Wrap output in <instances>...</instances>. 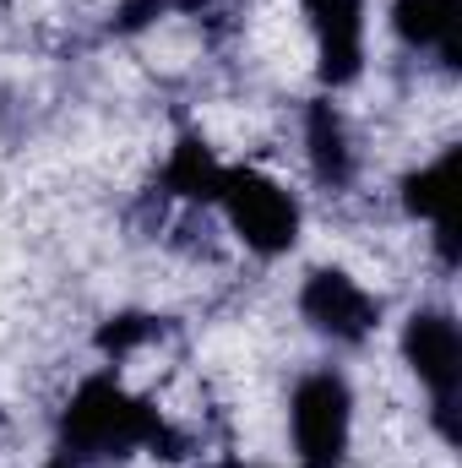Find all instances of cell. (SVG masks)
I'll list each match as a JSON object with an SVG mask.
<instances>
[{"label": "cell", "mask_w": 462, "mask_h": 468, "mask_svg": "<svg viewBox=\"0 0 462 468\" xmlns=\"http://www.w3.org/2000/svg\"><path fill=\"white\" fill-rule=\"evenodd\" d=\"M60 441H66V452H82V458H125L136 447H158L163 441V420L142 398H131L120 381L93 376L66 403Z\"/></svg>", "instance_id": "6da1fadb"}, {"label": "cell", "mask_w": 462, "mask_h": 468, "mask_svg": "<svg viewBox=\"0 0 462 468\" xmlns=\"http://www.w3.org/2000/svg\"><path fill=\"white\" fill-rule=\"evenodd\" d=\"M294 447H299V468H343L348 452V425H353V398L348 381L332 370H316L294 387Z\"/></svg>", "instance_id": "7a4b0ae2"}, {"label": "cell", "mask_w": 462, "mask_h": 468, "mask_svg": "<svg viewBox=\"0 0 462 468\" xmlns=\"http://www.w3.org/2000/svg\"><path fill=\"white\" fill-rule=\"evenodd\" d=\"M218 202L229 213L234 234L250 250H261V256H278V250H289L299 239V207H294V197L278 180L256 175V169H229Z\"/></svg>", "instance_id": "3957f363"}, {"label": "cell", "mask_w": 462, "mask_h": 468, "mask_svg": "<svg viewBox=\"0 0 462 468\" xmlns=\"http://www.w3.org/2000/svg\"><path fill=\"white\" fill-rule=\"evenodd\" d=\"M299 311H305V322H310L316 333H327V338H338V344H359V338L375 327V316H381V305H375L348 272H338V267H321V272L305 278Z\"/></svg>", "instance_id": "277c9868"}, {"label": "cell", "mask_w": 462, "mask_h": 468, "mask_svg": "<svg viewBox=\"0 0 462 468\" xmlns=\"http://www.w3.org/2000/svg\"><path fill=\"white\" fill-rule=\"evenodd\" d=\"M321 82L348 88L364 66V0H305Z\"/></svg>", "instance_id": "5b68a950"}, {"label": "cell", "mask_w": 462, "mask_h": 468, "mask_svg": "<svg viewBox=\"0 0 462 468\" xmlns=\"http://www.w3.org/2000/svg\"><path fill=\"white\" fill-rule=\"evenodd\" d=\"M403 359L414 365V376L436 392V403H457V381H462V338L457 322L441 311H419L403 327Z\"/></svg>", "instance_id": "8992f818"}, {"label": "cell", "mask_w": 462, "mask_h": 468, "mask_svg": "<svg viewBox=\"0 0 462 468\" xmlns=\"http://www.w3.org/2000/svg\"><path fill=\"white\" fill-rule=\"evenodd\" d=\"M457 164H462V153L452 147V153H446V158H436L430 169L408 175V186H403L408 213L436 224V239H441L446 261H457Z\"/></svg>", "instance_id": "52a82bcc"}, {"label": "cell", "mask_w": 462, "mask_h": 468, "mask_svg": "<svg viewBox=\"0 0 462 468\" xmlns=\"http://www.w3.org/2000/svg\"><path fill=\"white\" fill-rule=\"evenodd\" d=\"M392 27L414 49H441L446 66H457V33H462V0H397Z\"/></svg>", "instance_id": "ba28073f"}, {"label": "cell", "mask_w": 462, "mask_h": 468, "mask_svg": "<svg viewBox=\"0 0 462 468\" xmlns=\"http://www.w3.org/2000/svg\"><path fill=\"white\" fill-rule=\"evenodd\" d=\"M224 175H229V169H224V164L213 158V147L196 142V136H185V142L169 153V169H163L169 191H174V197H191V202H218Z\"/></svg>", "instance_id": "9c48e42d"}, {"label": "cell", "mask_w": 462, "mask_h": 468, "mask_svg": "<svg viewBox=\"0 0 462 468\" xmlns=\"http://www.w3.org/2000/svg\"><path fill=\"white\" fill-rule=\"evenodd\" d=\"M310 164L321 180H348V131L332 104H310Z\"/></svg>", "instance_id": "30bf717a"}, {"label": "cell", "mask_w": 462, "mask_h": 468, "mask_svg": "<svg viewBox=\"0 0 462 468\" xmlns=\"http://www.w3.org/2000/svg\"><path fill=\"white\" fill-rule=\"evenodd\" d=\"M147 333H152V322H147V316H120L115 327H104V333H99V349H115V354H125L131 344H142Z\"/></svg>", "instance_id": "8fae6325"}, {"label": "cell", "mask_w": 462, "mask_h": 468, "mask_svg": "<svg viewBox=\"0 0 462 468\" xmlns=\"http://www.w3.org/2000/svg\"><path fill=\"white\" fill-rule=\"evenodd\" d=\"M49 468H71V463H49Z\"/></svg>", "instance_id": "7c38bea8"}]
</instances>
